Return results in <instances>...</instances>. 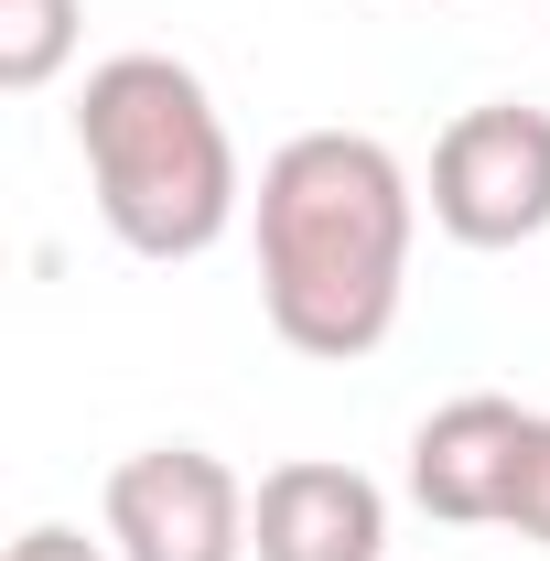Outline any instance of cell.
<instances>
[{
	"mask_svg": "<svg viewBox=\"0 0 550 561\" xmlns=\"http://www.w3.org/2000/svg\"><path fill=\"white\" fill-rule=\"evenodd\" d=\"M432 227L454 249H529L550 227V108L485 98L432 140Z\"/></svg>",
	"mask_w": 550,
	"mask_h": 561,
	"instance_id": "obj_3",
	"label": "cell"
},
{
	"mask_svg": "<svg viewBox=\"0 0 550 561\" xmlns=\"http://www.w3.org/2000/svg\"><path fill=\"white\" fill-rule=\"evenodd\" d=\"M76 162H87V195L130 260H206L249 206V173H238V140L216 119L206 76L184 55H151V44L87 66Z\"/></svg>",
	"mask_w": 550,
	"mask_h": 561,
	"instance_id": "obj_2",
	"label": "cell"
},
{
	"mask_svg": "<svg viewBox=\"0 0 550 561\" xmlns=\"http://www.w3.org/2000/svg\"><path fill=\"white\" fill-rule=\"evenodd\" d=\"M529 432H540V411H518V400H496V389L443 400V411L411 432V507H432L443 529H507Z\"/></svg>",
	"mask_w": 550,
	"mask_h": 561,
	"instance_id": "obj_5",
	"label": "cell"
},
{
	"mask_svg": "<svg viewBox=\"0 0 550 561\" xmlns=\"http://www.w3.org/2000/svg\"><path fill=\"white\" fill-rule=\"evenodd\" d=\"M249 561H389V486L335 454H291L249 496Z\"/></svg>",
	"mask_w": 550,
	"mask_h": 561,
	"instance_id": "obj_6",
	"label": "cell"
},
{
	"mask_svg": "<svg viewBox=\"0 0 550 561\" xmlns=\"http://www.w3.org/2000/svg\"><path fill=\"white\" fill-rule=\"evenodd\" d=\"M76 33H87L76 0H0V87H11V98L55 87L66 55H76Z\"/></svg>",
	"mask_w": 550,
	"mask_h": 561,
	"instance_id": "obj_7",
	"label": "cell"
},
{
	"mask_svg": "<svg viewBox=\"0 0 550 561\" xmlns=\"http://www.w3.org/2000/svg\"><path fill=\"white\" fill-rule=\"evenodd\" d=\"M108 551L119 561H249V486L206 443H140L108 465Z\"/></svg>",
	"mask_w": 550,
	"mask_h": 561,
	"instance_id": "obj_4",
	"label": "cell"
},
{
	"mask_svg": "<svg viewBox=\"0 0 550 561\" xmlns=\"http://www.w3.org/2000/svg\"><path fill=\"white\" fill-rule=\"evenodd\" d=\"M507 529L550 551V411H540V432H529V465H518V507H507Z\"/></svg>",
	"mask_w": 550,
	"mask_h": 561,
	"instance_id": "obj_8",
	"label": "cell"
},
{
	"mask_svg": "<svg viewBox=\"0 0 550 561\" xmlns=\"http://www.w3.org/2000/svg\"><path fill=\"white\" fill-rule=\"evenodd\" d=\"M260 313L291 356H356L389 346L411 302V238H421V184L378 130H291L260 162Z\"/></svg>",
	"mask_w": 550,
	"mask_h": 561,
	"instance_id": "obj_1",
	"label": "cell"
},
{
	"mask_svg": "<svg viewBox=\"0 0 550 561\" xmlns=\"http://www.w3.org/2000/svg\"><path fill=\"white\" fill-rule=\"evenodd\" d=\"M11 561H119L108 540H87V529H66V518H44V529H22L11 540Z\"/></svg>",
	"mask_w": 550,
	"mask_h": 561,
	"instance_id": "obj_9",
	"label": "cell"
}]
</instances>
